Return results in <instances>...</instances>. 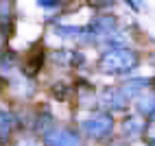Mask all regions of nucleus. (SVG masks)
<instances>
[{
	"mask_svg": "<svg viewBox=\"0 0 155 146\" xmlns=\"http://www.w3.org/2000/svg\"><path fill=\"white\" fill-rule=\"evenodd\" d=\"M151 85H153V87H155V79H153V81H151Z\"/></svg>",
	"mask_w": 155,
	"mask_h": 146,
	"instance_id": "18",
	"label": "nucleus"
},
{
	"mask_svg": "<svg viewBox=\"0 0 155 146\" xmlns=\"http://www.w3.org/2000/svg\"><path fill=\"white\" fill-rule=\"evenodd\" d=\"M81 131L92 140H105L114 131V118L109 113H96V116L81 122Z\"/></svg>",
	"mask_w": 155,
	"mask_h": 146,
	"instance_id": "2",
	"label": "nucleus"
},
{
	"mask_svg": "<svg viewBox=\"0 0 155 146\" xmlns=\"http://www.w3.org/2000/svg\"><path fill=\"white\" fill-rule=\"evenodd\" d=\"M70 92H72V89H70L68 83H55V85L50 87V96H53L55 100H61V102H64V100H68Z\"/></svg>",
	"mask_w": 155,
	"mask_h": 146,
	"instance_id": "12",
	"label": "nucleus"
},
{
	"mask_svg": "<svg viewBox=\"0 0 155 146\" xmlns=\"http://www.w3.org/2000/svg\"><path fill=\"white\" fill-rule=\"evenodd\" d=\"M138 113H142V116H155V92L151 94H142V96L138 98Z\"/></svg>",
	"mask_w": 155,
	"mask_h": 146,
	"instance_id": "7",
	"label": "nucleus"
},
{
	"mask_svg": "<svg viewBox=\"0 0 155 146\" xmlns=\"http://www.w3.org/2000/svg\"><path fill=\"white\" fill-rule=\"evenodd\" d=\"M147 85H151V81H147V79H129V81H125V85H122V92H125L129 98H133V96H140Z\"/></svg>",
	"mask_w": 155,
	"mask_h": 146,
	"instance_id": "9",
	"label": "nucleus"
},
{
	"mask_svg": "<svg viewBox=\"0 0 155 146\" xmlns=\"http://www.w3.org/2000/svg\"><path fill=\"white\" fill-rule=\"evenodd\" d=\"M44 142H46V144H61V146H66V144H79L81 138H79V133L70 131V129L50 127V129L44 133Z\"/></svg>",
	"mask_w": 155,
	"mask_h": 146,
	"instance_id": "4",
	"label": "nucleus"
},
{
	"mask_svg": "<svg viewBox=\"0 0 155 146\" xmlns=\"http://www.w3.org/2000/svg\"><path fill=\"white\" fill-rule=\"evenodd\" d=\"M11 131H13V120L7 111L0 109V142H7L11 138Z\"/></svg>",
	"mask_w": 155,
	"mask_h": 146,
	"instance_id": "10",
	"label": "nucleus"
},
{
	"mask_svg": "<svg viewBox=\"0 0 155 146\" xmlns=\"http://www.w3.org/2000/svg\"><path fill=\"white\" fill-rule=\"evenodd\" d=\"M114 31H116V20L111 15H101V18H94L87 26V37H94V39H105L109 37Z\"/></svg>",
	"mask_w": 155,
	"mask_h": 146,
	"instance_id": "3",
	"label": "nucleus"
},
{
	"mask_svg": "<svg viewBox=\"0 0 155 146\" xmlns=\"http://www.w3.org/2000/svg\"><path fill=\"white\" fill-rule=\"evenodd\" d=\"M44 61H46V53H44V48H33V50H31V53L24 57V63H22V72H24V76H26V79H33L37 72L42 70Z\"/></svg>",
	"mask_w": 155,
	"mask_h": 146,
	"instance_id": "5",
	"label": "nucleus"
},
{
	"mask_svg": "<svg viewBox=\"0 0 155 146\" xmlns=\"http://www.w3.org/2000/svg\"><path fill=\"white\" fill-rule=\"evenodd\" d=\"M144 131V122L136 116H129L125 118V122H122V133L127 135V138H136V135H142Z\"/></svg>",
	"mask_w": 155,
	"mask_h": 146,
	"instance_id": "8",
	"label": "nucleus"
},
{
	"mask_svg": "<svg viewBox=\"0 0 155 146\" xmlns=\"http://www.w3.org/2000/svg\"><path fill=\"white\" fill-rule=\"evenodd\" d=\"M64 5V0H37V7L42 9H57Z\"/></svg>",
	"mask_w": 155,
	"mask_h": 146,
	"instance_id": "14",
	"label": "nucleus"
},
{
	"mask_svg": "<svg viewBox=\"0 0 155 146\" xmlns=\"http://www.w3.org/2000/svg\"><path fill=\"white\" fill-rule=\"evenodd\" d=\"M5 87H7V81H5V79H2V74H0V92H2V89H5Z\"/></svg>",
	"mask_w": 155,
	"mask_h": 146,
	"instance_id": "17",
	"label": "nucleus"
},
{
	"mask_svg": "<svg viewBox=\"0 0 155 146\" xmlns=\"http://www.w3.org/2000/svg\"><path fill=\"white\" fill-rule=\"evenodd\" d=\"M0 57H2V59H0V68H2V72H9L15 66V61H18L15 53H7V55H0Z\"/></svg>",
	"mask_w": 155,
	"mask_h": 146,
	"instance_id": "13",
	"label": "nucleus"
},
{
	"mask_svg": "<svg viewBox=\"0 0 155 146\" xmlns=\"http://www.w3.org/2000/svg\"><path fill=\"white\" fill-rule=\"evenodd\" d=\"M140 63L138 53L125 46H116L109 48L107 53H103L98 59V68L105 74H127V72L136 70V66Z\"/></svg>",
	"mask_w": 155,
	"mask_h": 146,
	"instance_id": "1",
	"label": "nucleus"
},
{
	"mask_svg": "<svg viewBox=\"0 0 155 146\" xmlns=\"http://www.w3.org/2000/svg\"><path fill=\"white\" fill-rule=\"evenodd\" d=\"M55 33L61 35V37H87V26H57Z\"/></svg>",
	"mask_w": 155,
	"mask_h": 146,
	"instance_id": "11",
	"label": "nucleus"
},
{
	"mask_svg": "<svg viewBox=\"0 0 155 146\" xmlns=\"http://www.w3.org/2000/svg\"><path fill=\"white\" fill-rule=\"evenodd\" d=\"M125 2H127V5L133 9V11H138V9L142 7V0H125Z\"/></svg>",
	"mask_w": 155,
	"mask_h": 146,
	"instance_id": "16",
	"label": "nucleus"
},
{
	"mask_svg": "<svg viewBox=\"0 0 155 146\" xmlns=\"http://www.w3.org/2000/svg\"><path fill=\"white\" fill-rule=\"evenodd\" d=\"M90 7H105V5H111V0H87Z\"/></svg>",
	"mask_w": 155,
	"mask_h": 146,
	"instance_id": "15",
	"label": "nucleus"
},
{
	"mask_svg": "<svg viewBox=\"0 0 155 146\" xmlns=\"http://www.w3.org/2000/svg\"><path fill=\"white\" fill-rule=\"evenodd\" d=\"M101 102L107 109L122 111V109H127V105H129V96L122 92V87L120 89H105V92H103V96H101Z\"/></svg>",
	"mask_w": 155,
	"mask_h": 146,
	"instance_id": "6",
	"label": "nucleus"
}]
</instances>
